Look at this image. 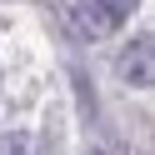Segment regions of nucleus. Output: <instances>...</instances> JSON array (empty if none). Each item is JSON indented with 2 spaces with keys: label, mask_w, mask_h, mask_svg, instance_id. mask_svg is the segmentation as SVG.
<instances>
[{
  "label": "nucleus",
  "mask_w": 155,
  "mask_h": 155,
  "mask_svg": "<svg viewBox=\"0 0 155 155\" xmlns=\"http://www.w3.org/2000/svg\"><path fill=\"white\" fill-rule=\"evenodd\" d=\"M95 5H100V10H105V15H110V20H115V25H120V20H125V15H130V10H135V0H95Z\"/></svg>",
  "instance_id": "nucleus-3"
},
{
  "label": "nucleus",
  "mask_w": 155,
  "mask_h": 155,
  "mask_svg": "<svg viewBox=\"0 0 155 155\" xmlns=\"http://www.w3.org/2000/svg\"><path fill=\"white\" fill-rule=\"evenodd\" d=\"M75 30L80 35H105V30H115V20L90 0V5H75Z\"/></svg>",
  "instance_id": "nucleus-2"
},
{
  "label": "nucleus",
  "mask_w": 155,
  "mask_h": 155,
  "mask_svg": "<svg viewBox=\"0 0 155 155\" xmlns=\"http://www.w3.org/2000/svg\"><path fill=\"white\" fill-rule=\"evenodd\" d=\"M120 75L135 80V85H150V40H135V50H125Z\"/></svg>",
  "instance_id": "nucleus-1"
}]
</instances>
